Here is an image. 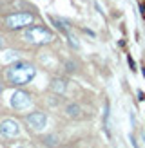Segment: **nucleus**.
Segmentation results:
<instances>
[{
  "label": "nucleus",
  "mask_w": 145,
  "mask_h": 148,
  "mask_svg": "<svg viewBox=\"0 0 145 148\" xmlns=\"http://www.w3.org/2000/svg\"><path fill=\"white\" fill-rule=\"evenodd\" d=\"M67 116L78 117V116H80V107H78V105H69V107H67Z\"/></svg>",
  "instance_id": "nucleus-8"
},
{
  "label": "nucleus",
  "mask_w": 145,
  "mask_h": 148,
  "mask_svg": "<svg viewBox=\"0 0 145 148\" xmlns=\"http://www.w3.org/2000/svg\"><path fill=\"white\" fill-rule=\"evenodd\" d=\"M26 40L35 43V45H42V43H49L53 40V33L42 25H33L26 29Z\"/></svg>",
  "instance_id": "nucleus-2"
},
{
  "label": "nucleus",
  "mask_w": 145,
  "mask_h": 148,
  "mask_svg": "<svg viewBox=\"0 0 145 148\" xmlns=\"http://www.w3.org/2000/svg\"><path fill=\"white\" fill-rule=\"evenodd\" d=\"M27 123L31 125V128L42 130L47 125V117H46V114H44V112H33V114L27 116Z\"/></svg>",
  "instance_id": "nucleus-6"
},
{
  "label": "nucleus",
  "mask_w": 145,
  "mask_h": 148,
  "mask_svg": "<svg viewBox=\"0 0 145 148\" xmlns=\"http://www.w3.org/2000/svg\"><path fill=\"white\" fill-rule=\"evenodd\" d=\"M129 65H130V69L134 71V60H133V58H130V56H129Z\"/></svg>",
  "instance_id": "nucleus-11"
},
{
  "label": "nucleus",
  "mask_w": 145,
  "mask_h": 148,
  "mask_svg": "<svg viewBox=\"0 0 145 148\" xmlns=\"http://www.w3.org/2000/svg\"><path fill=\"white\" fill-rule=\"evenodd\" d=\"M11 60H17V53H13V51L6 53V56L2 58V62H11Z\"/></svg>",
  "instance_id": "nucleus-9"
},
{
  "label": "nucleus",
  "mask_w": 145,
  "mask_h": 148,
  "mask_svg": "<svg viewBox=\"0 0 145 148\" xmlns=\"http://www.w3.org/2000/svg\"><path fill=\"white\" fill-rule=\"evenodd\" d=\"M0 47H2V38H0Z\"/></svg>",
  "instance_id": "nucleus-13"
},
{
  "label": "nucleus",
  "mask_w": 145,
  "mask_h": 148,
  "mask_svg": "<svg viewBox=\"0 0 145 148\" xmlns=\"http://www.w3.org/2000/svg\"><path fill=\"white\" fill-rule=\"evenodd\" d=\"M29 103H31V98H29V94L24 92V90H17V92L11 96V107L13 108L24 110V108L29 107Z\"/></svg>",
  "instance_id": "nucleus-4"
},
{
  "label": "nucleus",
  "mask_w": 145,
  "mask_h": 148,
  "mask_svg": "<svg viewBox=\"0 0 145 148\" xmlns=\"http://www.w3.org/2000/svg\"><path fill=\"white\" fill-rule=\"evenodd\" d=\"M33 20H35V16L31 13H14L6 18V24L9 29H24L27 25H31Z\"/></svg>",
  "instance_id": "nucleus-3"
},
{
  "label": "nucleus",
  "mask_w": 145,
  "mask_h": 148,
  "mask_svg": "<svg viewBox=\"0 0 145 148\" xmlns=\"http://www.w3.org/2000/svg\"><path fill=\"white\" fill-rule=\"evenodd\" d=\"M35 78V67L27 62H14L7 71V79L13 85H27Z\"/></svg>",
  "instance_id": "nucleus-1"
},
{
  "label": "nucleus",
  "mask_w": 145,
  "mask_h": 148,
  "mask_svg": "<svg viewBox=\"0 0 145 148\" xmlns=\"http://www.w3.org/2000/svg\"><path fill=\"white\" fill-rule=\"evenodd\" d=\"M51 90H53V92H64L65 90V83L62 79H53V83H51Z\"/></svg>",
  "instance_id": "nucleus-7"
},
{
  "label": "nucleus",
  "mask_w": 145,
  "mask_h": 148,
  "mask_svg": "<svg viewBox=\"0 0 145 148\" xmlns=\"http://www.w3.org/2000/svg\"><path fill=\"white\" fill-rule=\"evenodd\" d=\"M47 145H56L55 143V137H47Z\"/></svg>",
  "instance_id": "nucleus-12"
},
{
  "label": "nucleus",
  "mask_w": 145,
  "mask_h": 148,
  "mask_svg": "<svg viewBox=\"0 0 145 148\" xmlns=\"http://www.w3.org/2000/svg\"><path fill=\"white\" fill-rule=\"evenodd\" d=\"M69 42H71V45H72V47H78V42H76L75 36H69Z\"/></svg>",
  "instance_id": "nucleus-10"
},
{
  "label": "nucleus",
  "mask_w": 145,
  "mask_h": 148,
  "mask_svg": "<svg viewBox=\"0 0 145 148\" xmlns=\"http://www.w3.org/2000/svg\"><path fill=\"white\" fill-rule=\"evenodd\" d=\"M0 92H2V85H0Z\"/></svg>",
  "instance_id": "nucleus-14"
},
{
  "label": "nucleus",
  "mask_w": 145,
  "mask_h": 148,
  "mask_svg": "<svg viewBox=\"0 0 145 148\" xmlns=\"http://www.w3.org/2000/svg\"><path fill=\"white\" fill-rule=\"evenodd\" d=\"M0 134L6 136V137H17L20 134V127L17 121L13 119H4L0 123Z\"/></svg>",
  "instance_id": "nucleus-5"
}]
</instances>
